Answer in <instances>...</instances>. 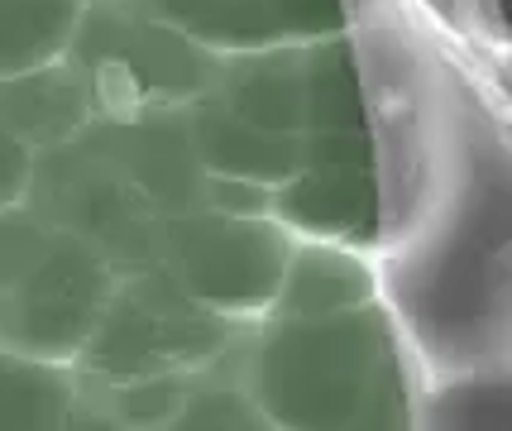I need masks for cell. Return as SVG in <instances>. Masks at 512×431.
Here are the masks:
<instances>
[{"instance_id":"21","label":"cell","mask_w":512,"mask_h":431,"mask_svg":"<svg viewBox=\"0 0 512 431\" xmlns=\"http://www.w3.org/2000/svg\"><path fill=\"white\" fill-rule=\"evenodd\" d=\"M206 211L216 216H273V187H254V182H235V178H206Z\"/></svg>"},{"instance_id":"4","label":"cell","mask_w":512,"mask_h":431,"mask_svg":"<svg viewBox=\"0 0 512 431\" xmlns=\"http://www.w3.org/2000/svg\"><path fill=\"white\" fill-rule=\"evenodd\" d=\"M292 235L273 216H168L158 226V264L201 312L221 317L225 326H254L268 317Z\"/></svg>"},{"instance_id":"13","label":"cell","mask_w":512,"mask_h":431,"mask_svg":"<svg viewBox=\"0 0 512 431\" xmlns=\"http://www.w3.org/2000/svg\"><path fill=\"white\" fill-rule=\"evenodd\" d=\"M369 130V96L350 34L302 44V135Z\"/></svg>"},{"instance_id":"8","label":"cell","mask_w":512,"mask_h":431,"mask_svg":"<svg viewBox=\"0 0 512 431\" xmlns=\"http://www.w3.org/2000/svg\"><path fill=\"white\" fill-rule=\"evenodd\" d=\"M87 135L115 173L144 197L154 216L168 221V216L206 211V173L192 154V135H187L182 111L96 115Z\"/></svg>"},{"instance_id":"11","label":"cell","mask_w":512,"mask_h":431,"mask_svg":"<svg viewBox=\"0 0 512 431\" xmlns=\"http://www.w3.org/2000/svg\"><path fill=\"white\" fill-rule=\"evenodd\" d=\"M96 115L101 111H96L87 77L67 58L0 82V130L20 139L29 154H48L67 139H77Z\"/></svg>"},{"instance_id":"18","label":"cell","mask_w":512,"mask_h":431,"mask_svg":"<svg viewBox=\"0 0 512 431\" xmlns=\"http://www.w3.org/2000/svg\"><path fill=\"white\" fill-rule=\"evenodd\" d=\"M197 374H158V379H134V384H87L101 408L115 417L120 431H163L178 417L182 398Z\"/></svg>"},{"instance_id":"5","label":"cell","mask_w":512,"mask_h":431,"mask_svg":"<svg viewBox=\"0 0 512 431\" xmlns=\"http://www.w3.org/2000/svg\"><path fill=\"white\" fill-rule=\"evenodd\" d=\"M24 206L34 216H44L53 230L96 250L111 264L115 278L158 264L163 216L144 206V197L106 163V154L91 144L87 130L48 154H34Z\"/></svg>"},{"instance_id":"3","label":"cell","mask_w":512,"mask_h":431,"mask_svg":"<svg viewBox=\"0 0 512 431\" xmlns=\"http://www.w3.org/2000/svg\"><path fill=\"white\" fill-rule=\"evenodd\" d=\"M245 326L201 312L163 269L115 278L111 302L72 374L82 384H134L158 374H201L221 360Z\"/></svg>"},{"instance_id":"15","label":"cell","mask_w":512,"mask_h":431,"mask_svg":"<svg viewBox=\"0 0 512 431\" xmlns=\"http://www.w3.org/2000/svg\"><path fill=\"white\" fill-rule=\"evenodd\" d=\"M72 403V364H44L0 350V431H63Z\"/></svg>"},{"instance_id":"16","label":"cell","mask_w":512,"mask_h":431,"mask_svg":"<svg viewBox=\"0 0 512 431\" xmlns=\"http://www.w3.org/2000/svg\"><path fill=\"white\" fill-rule=\"evenodd\" d=\"M82 0H0V82L63 63Z\"/></svg>"},{"instance_id":"14","label":"cell","mask_w":512,"mask_h":431,"mask_svg":"<svg viewBox=\"0 0 512 431\" xmlns=\"http://www.w3.org/2000/svg\"><path fill=\"white\" fill-rule=\"evenodd\" d=\"M139 5L216 58L283 44L264 0H139Z\"/></svg>"},{"instance_id":"1","label":"cell","mask_w":512,"mask_h":431,"mask_svg":"<svg viewBox=\"0 0 512 431\" xmlns=\"http://www.w3.org/2000/svg\"><path fill=\"white\" fill-rule=\"evenodd\" d=\"M398 345L383 302L326 321H254L240 336V379L278 431H340Z\"/></svg>"},{"instance_id":"9","label":"cell","mask_w":512,"mask_h":431,"mask_svg":"<svg viewBox=\"0 0 512 431\" xmlns=\"http://www.w3.org/2000/svg\"><path fill=\"white\" fill-rule=\"evenodd\" d=\"M374 302H379V273L364 250H345V245H326V240H292L268 317L326 321L364 312Z\"/></svg>"},{"instance_id":"6","label":"cell","mask_w":512,"mask_h":431,"mask_svg":"<svg viewBox=\"0 0 512 431\" xmlns=\"http://www.w3.org/2000/svg\"><path fill=\"white\" fill-rule=\"evenodd\" d=\"M115 273L63 230L0 288V350L44 364H77L111 302Z\"/></svg>"},{"instance_id":"22","label":"cell","mask_w":512,"mask_h":431,"mask_svg":"<svg viewBox=\"0 0 512 431\" xmlns=\"http://www.w3.org/2000/svg\"><path fill=\"white\" fill-rule=\"evenodd\" d=\"M29 173H34V154L24 149L20 139H10L5 130H0V211L24 202Z\"/></svg>"},{"instance_id":"19","label":"cell","mask_w":512,"mask_h":431,"mask_svg":"<svg viewBox=\"0 0 512 431\" xmlns=\"http://www.w3.org/2000/svg\"><path fill=\"white\" fill-rule=\"evenodd\" d=\"M340 431H417V393H412V369H407L402 345L383 355L364 403Z\"/></svg>"},{"instance_id":"10","label":"cell","mask_w":512,"mask_h":431,"mask_svg":"<svg viewBox=\"0 0 512 431\" xmlns=\"http://www.w3.org/2000/svg\"><path fill=\"white\" fill-rule=\"evenodd\" d=\"M192 154H197L206 178H235L254 187H283L297 173L302 159V135H273L259 125H245L240 115L216 106L211 96H201L192 106H182Z\"/></svg>"},{"instance_id":"7","label":"cell","mask_w":512,"mask_h":431,"mask_svg":"<svg viewBox=\"0 0 512 431\" xmlns=\"http://www.w3.org/2000/svg\"><path fill=\"white\" fill-rule=\"evenodd\" d=\"M379 159L369 130L302 135V159L283 187H273V221L292 240H326L369 250L379 240Z\"/></svg>"},{"instance_id":"2","label":"cell","mask_w":512,"mask_h":431,"mask_svg":"<svg viewBox=\"0 0 512 431\" xmlns=\"http://www.w3.org/2000/svg\"><path fill=\"white\" fill-rule=\"evenodd\" d=\"M63 58L87 77L101 115L182 111L211 91L221 63L139 0H82Z\"/></svg>"},{"instance_id":"17","label":"cell","mask_w":512,"mask_h":431,"mask_svg":"<svg viewBox=\"0 0 512 431\" xmlns=\"http://www.w3.org/2000/svg\"><path fill=\"white\" fill-rule=\"evenodd\" d=\"M240 336L230 341V350L211 369H201L192 379L178 417L163 431H278L245 393V379H240Z\"/></svg>"},{"instance_id":"20","label":"cell","mask_w":512,"mask_h":431,"mask_svg":"<svg viewBox=\"0 0 512 431\" xmlns=\"http://www.w3.org/2000/svg\"><path fill=\"white\" fill-rule=\"evenodd\" d=\"M264 5L283 44H321L335 34H350L345 0H264Z\"/></svg>"},{"instance_id":"12","label":"cell","mask_w":512,"mask_h":431,"mask_svg":"<svg viewBox=\"0 0 512 431\" xmlns=\"http://www.w3.org/2000/svg\"><path fill=\"white\" fill-rule=\"evenodd\" d=\"M216 106L273 135H302V44L230 53L206 91Z\"/></svg>"}]
</instances>
